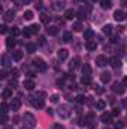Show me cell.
Returning a JSON list of instances; mask_svg holds the SVG:
<instances>
[{
	"mask_svg": "<svg viewBox=\"0 0 127 129\" xmlns=\"http://www.w3.org/2000/svg\"><path fill=\"white\" fill-rule=\"evenodd\" d=\"M23 119H24V125H27L29 128H34L36 126V117L32 113H24Z\"/></svg>",
	"mask_w": 127,
	"mask_h": 129,
	"instance_id": "1",
	"label": "cell"
},
{
	"mask_svg": "<svg viewBox=\"0 0 127 129\" xmlns=\"http://www.w3.org/2000/svg\"><path fill=\"white\" fill-rule=\"evenodd\" d=\"M70 113H72V110H70L69 105H60L58 107V116L61 119H69L70 117Z\"/></svg>",
	"mask_w": 127,
	"mask_h": 129,
	"instance_id": "2",
	"label": "cell"
},
{
	"mask_svg": "<svg viewBox=\"0 0 127 129\" xmlns=\"http://www.w3.org/2000/svg\"><path fill=\"white\" fill-rule=\"evenodd\" d=\"M32 64L37 69V71H40V72H43V71H46V63L40 59V57H36V59H33L32 60Z\"/></svg>",
	"mask_w": 127,
	"mask_h": 129,
	"instance_id": "3",
	"label": "cell"
},
{
	"mask_svg": "<svg viewBox=\"0 0 127 129\" xmlns=\"http://www.w3.org/2000/svg\"><path fill=\"white\" fill-rule=\"evenodd\" d=\"M124 87H126V86H124L123 83H114V84H112V90H114L115 93H118V95H124V92H126Z\"/></svg>",
	"mask_w": 127,
	"mask_h": 129,
	"instance_id": "4",
	"label": "cell"
},
{
	"mask_svg": "<svg viewBox=\"0 0 127 129\" xmlns=\"http://www.w3.org/2000/svg\"><path fill=\"white\" fill-rule=\"evenodd\" d=\"M66 8V0H52V9L54 11H61Z\"/></svg>",
	"mask_w": 127,
	"mask_h": 129,
	"instance_id": "5",
	"label": "cell"
},
{
	"mask_svg": "<svg viewBox=\"0 0 127 129\" xmlns=\"http://www.w3.org/2000/svg\"><path fill=\"white\" fill-rule=\"evenodd\" d=\"M30 104H32V107L37 108V110L43 107V101H39V99H36L33 95H30Z\"/></svg>",
	"mask_w": 127,
	"mask_h": 129,
	"instance_id": "6",
	"label": "cell"
},
{
	"mask_svg": "<svg viewBox=\"0 0 127 129\" xmlns=\"http://www.w3.org/2000/svg\"><path fill=\"white\" fill-rule=\"evenodd\" d=\"M15 18V11H12V9H9V11H6L5 12V15H3V20L6 21V23H9V21H12Z\"/></svg>",
	"mask_w": 127,
	"mask_h": 129,
	"instance_id": "7",
	"label": "cell"
},
{
	"mask_svg": "<svg viewBox=\"0 0 127 129\" xmlns=\"http://www.w3.org/2000/svg\"><path fill=\"white\" fill-rule=\"evenodd\" d=\"M20 107H21V101H20V99H12L11 104H9V108H11L12 111H18Z\"/></svg>",
	"mask_w": 127,
	"mask_h": 129,
	"instance_id": "8",
	"label": "cell"
},
{
	"mask_svg": "<svg viewBox=\"0 0 127 129\" xmlns=\"http://www.w3.org/2000/svg\"><path fill=\"white\" fill-rule=\"evenodd\" d=\"M96 64H97L99 68H103V66L108 64V59H106L105 56H99V57H96Z\"/></svg>",
	"mask_w": 127,
	"mask_h": 129,
	"instance_id": "9",
	"label": "cell"
},
{
	"mask_svg": "<svg viewBox=\"0 0 127 129\" xmlns=\"http://www.w3.org/2000/svg\"><path fill=\"white\" fill-rule=\"evenodd\" d=\"M124 18H126V14H124L123 11L117 9V11L114 12V20H115V21H123Z\"/></svg>",
	"mask_w": 127,
	"mask_h": 129,
	"instance_id": "10",
	"label": "cell"
},
{
	"mask_svg": "<svg viewBox=\"0 0 127 129\" xmlns=\"http://www.w3.org/2000/svg\"><path fill=\"white\" fill-rule=\"evenodd\" d=\"M57 56H58V60H66V59L69 57V51H67L66 48H61V50H58Z\"/></svg>",
	"mask_w": 127,
	"mask_h": 129,
	"instance_id": "11",
	"label": "cell"
},
{
	"mask_svg": "<svg viewBox=\"0 0 127 129\" xmlns=\"http://www.w3.org/2000/svg\"><path fill=\"white\" fill-rule=\"evenodd\" d=\"M109 64H111L112 68H115V69H118V68H121V60H120L118 57H112V59L109 60Z\"/></svg>",
	"mask_w": 127,
	"mask_h": 129,
	"instance_id": "12",
	"label": "cell"
},
{
	"mask_svg": "<svg viewBox=\"0 0 127 129\" xmlns=\"http://www.w3.org/2000/svg\"><path fill=\"white\" fill-rule=\"evenodd\" d=\"M82 77H90L91 78V66L90 64H84L82 66Z\"/></svg>",
	"mask_w": 127,
	"mask_h": 129,
	"instance_id": "13",
	"label": "cell"
},
{
	"mask_svg": "<svg viewBox=\"0 0 127 129\" xmlns=\"http://www.w3.org/2000/svg\"><path fill=\"white\" fill-rule=\"evenodd\" d=\"M100 119H102V122H103V123H106V125H108V123H111V120H112V113H103Z\"/></svg>",
	"mask_w": 127,
	"mask_h": 129,
	"instance_id": "14",
	"label": "cell"
},
{
	"mask_svg": "<svg viewBox=\"0 0 127 129\" xmlns=\"http://www.w3.org/2000/svg\"><path fill=\"white\" fill-rule=\"evenodd\" d=\"M85 47H87V50H88V51H94L96 48H97V42L90 39V41H87V42H85Z\"/></svg>",
	"mask_w": 127,
	"mask_h": 129,
	"instance_id": "15",
	"label": "cell"
},
{
	"mask_svg": "<svg viewBox=\"0 0 127 129\" xmlns=\"http://www.w3.org/2000/svg\"><path fill=\"white\" fill-rule=\"evenodd\" d=\"M46 33H48L49 36H55V35L58 33V27H57V26H48Z\"/></svg>",
	"mask_w": 127,
	"mask_h": 129,
	"instance_id": "16",
	"label": "cell"
},
{
	"mask_svg": "<svg viewBox=\"0 0 127 129\" xmlns=\"http://www.w3.org/2000/svg\"><path fill=\"white\" fill-rule=\"evenodd\" d=\"M34 87H36V84H34L33 80H26V81H24V89H27V90H33Z\"/></svg>",
	"mask_w": 127,
	"mask_h": 129,
	"instance_id": "17",
	"label": "cell"
},
{
	"mask_svg": "<svg viewBox=\"0 0 127 129\" xmlns=\"http://www.w3.org/2000/svg\"><path fill=\"white\" fill-rule=\"evenodd\" d=\"M2 98H3V99L12 98V89H11V87H6V89H3V92H2Z\"/></svg>",
	"mask_w": 127,
	"mask_h": 129,
	"instance_id": "18",
	"label": "cell"
},
{
	"mask_svg": "<svg viewBox=\"0 0 127 129\" xmlns=\"http://www.w3.org/2000/svg\"><path fill=\"white\" fill-rule=\"evenodd\" d=\"M32 95L36 98V99H39V101H45V98H46V93L42 92V90H37L36 93H32Z\"/></svg>",
	"mask_w": 127,
	"mask_h": 129,
	"instance_id": "19",
	"label": "cell"
},
{
	"mask_svg": "<svg viewBox=\"0 0 127 129\" xmlns=\"http://www.w3.org/2000/svg\"><path fill=\"white\" fill-rule=\"evenodd\" d=\"M72 29H73L75 32H82V29H84V24H82L81 21H75V23H73V26H72Z\"/></svg>",
	"mask_w": 127,
	"mask_h": 129,
	"instance_id": "20",
	"label": "cell"
},
{
	"mask_svg": "<svg viewBox=\"0 0 127 129\" xmlns=\"http://www.w3.org/2000/svg\"><path fill=\"white\" fill-rule=\"evenodd\" d=\"M49 21H51V17H49V15H46V14H42V15H40V23H42V24L48 26Z\"/></svg>",
	"mask_w": 127,
	"mask_h": 129,
	"instance_id": "21",
	"label": "cell"
},
{
	"mask_svg": "<svg viewBox=\"0 0 127 129\" xmlns=\"http://www.w3.org/2000/svg\"><path fill=\"white\" fill-rule=\"evenodd\" d=\"M100 80H102V83H109V80H111V74H109V72H103V74L100 75Z\"/></svg>",
	"mask_w": 127,
	"mask_h": 129,
	"instance_id": "22",
	"label": "cell"
},
{
	"mask_svg": "<svg viewBox=\"0 0 127 129\" xmlns=\"http://www.w3.org/2000/svg\"><path fill=\"white\" fill-rule=\"evenodd\" d=\"M93 36H94V32H93V30H90V29H87V30L84 32V39H85V41H90Z\"/></svg>",
	"mask_w": 127,
	"mask_h": 129,
	"instance_id": "23",
	"label": "cell"
},
{
	"mask_svg": "<svg viewBox=\"0 0 127 129\" xmlns=\"http://www.w3.org/2000/svg\"><path fill=\"white\" fill-rule=\"evenodd\" d=\"M75 17V11H72V9H67L66 12H64V18L66 20H72Z\"/></svg>",
	"mask_w": 127,
	"mask_h": 129,
	"instance_id": "24",
	"label": "cell"
},
{
	"mask_svg": "<svg viewBox=\"0 0 127 129\" xmlns=\"http://www.w3.org/2000/svg\"><path fill=\"white\" fill-rule=\"evenodd\" d=\"M72 39H73L72 32H64V35H63V41L64 42H72Z\"/></svg>",
	"mask_w": 127,
	"mask_h": 129,
	"instance_id": "25",
	"label": "cell"
},
{
	"mask_svg": "<svg viewBox=\"0 0 127 129\" xmlns=\"http://www.w3.org/2000/svg\"><path fill=\"white\" fill-rule=\"evenodd\" d=\"M6 47H8L9 50L14 48V47H15V39H14V38H8V39H6Z\"/></svg>",
	"mask_w": 127,
	"mask_h": 129,
	"instance_id": "26",
	"label": "cell"
},
{
	"mask_svg": "<svg viewBox=\"0 0 127 129\" xmlns=\"http://www.w3.org/2000/svg\"><path fill=\"white\" fill-rule=\"evenodd\" d=\"M100 6H102V9H109L112 5H111V0H102L100 2Z\"/></svg>",
	"mask_w": 127,
	"mask_h": 129,
	"instance_id": "27",
	"label": "cell"
},
{
	"mask_svg": "<svg viewBox=\"0 0 127 129\" xmlns=\"http://www.w3.org/2000/svg\"><path fill=\"white\" fill-rule=\"evenodd\" d=\"M21 59H23V51H15L14 53V60L15 62H20Z\"/></svg>",
	"mask_w": 127,
	"mask_h": 129,
	"instance_id": "28",
	"label": "cell"
},
{
	"mask_svg": "<svg viewBox=\"0 0 127 129\" xmlns=\"http://www.w3.org/2000/svg\"><path fill=\"white\" fill-rule=\"evenodd\" d=\"M39 30H40L39 24H32V26H30V32H32V35H36Z\"/></svg>",
	"mask_w": 127,
	"mask_h": 129,
	"instance_id": "29",
	"label": "cell"
},
{
	"mask_svg": "<svg viewBox=\"0 0 127 129\" xmlns=\"http://www.w3.org/2000/svg\"><path fill=\"white\" fill-rule=\"evenodd\" d=\"M8 86H9L11 89H12V87H14V89H17V87H18V81H17L15 78H12V80H9V83H8Z\"/></svg>",
	"mask_w": 127,
	"mask_h": 129,
	"instance_id": "30",
	"label": "cell"
},
{
	"mask_svg": "<svg viewBox=\"0 0 127 129\" xmlns=\"http://www.w3.org/2000/svg\"><path fill=\"white\" fill-rule=\"evenodd\" d=\"M105 107H106V102H105V101H99V102L96 104V108H97V110H100V111H102V110H105Z\"/></svg>",
	"mask_w": 127,
	"mask_h": 129,
	"instance_id": "31",
	"label": "cell"
},
{
	"mask_svg": "<svg viewBox=\"0 0 127 129\" xmlns=\"http://www.w3.org/2000/svg\"><path fill=\"white\" fill-rule=\"evenodd\" d=\"M112 26L111 24H106V26H103V33H106V35H111L112 33Z\"/></svg>",
	"mask_w": 127,
	"mask_h": 129,
	"instance_id": "32",
	"label": "cell"
},
{
	"mask_svg": "<svg viewBox=\"0 0 127 129\" xmlns=\"http://www.w3.org/2000/svg\"><path fill=\"white\" fill-rule=\"evenodd\" d=\"M78 64H79V59H78V57H75V59L70 62L69 66H70V69H75V68H78Z\"/></svg>",
	"mask_w": 127,
	"mask_h": 129,
	"instance_id": "33",
	"label": "cell"
},
{
	"mask_svg": "<svg viewBox=\"0 0 127 129\" xmlns=\"http://www.w3.org/2000/svg\"><path fill=\"white\" fill-rule=\"evenodd\" d=\"M2 62H3V68H8V66H11V60H9V57H8V56H3Z\"/></svg>",
	"mask_w": 127,
	"mask_h": 129,
	"instance_id": "34",
	"label": "cell"
},
{
	"mask_svg": "<svg viewBox=\"0 0 127 129\" xmlns=\"http://www.w3.org/2000/svg\"><path fill=\"white\" fill-rule=\"evenodd\" d=\"M32 18H33V12H32V11H26V12H24V20L30 21Z\"/></svg>",
	"mask_w": 127,
	"mask_h": 129,
	"instance_id": "35",
	"label": "cell"
},
{
	"mask_svg": "<svg viewBox=\"0 0 127 129\" xmlns=\"http://www.w3.org/2000/svg\"><path fill=\"white\" fill-rule=\"evenodd\" d=\"M36 51V44H27V53H34Z\"/></svg>",
	"mask_w": 127,
	"mask_h": 129,
	"instance_id": "36",
	"label": "cell"
},
{
	"mask_svg": "<svg viewBox=\"0 0 127 129\" xmlns=\"http://www.w3.org/2000/svg\"><path fill=\"white\" fill-rule=\"evenodd\" d=\"M18 75H20V72H18V69H15V68H14V69L11 71V77L17 80V78H18Z\"/></svg>",
	"mask_w": 127,
	"mask_h": 129,
	"instance_id": "37",
	"label": "cell"
},
{
	"mask_svg": "<svg viewBox=\"0 0 127 129\" xmlns=\"http://www.w3.org/2000/svg\"><path fill=\"white\" fill-rule=\"evenodd\" d=\"M23 35H24L26 38H30V36H32V32H30V27H24V30H23Z\"/></svg>",
	"mask_w": 127,
	"mask_h": 129,
	"instance_id": "38",
	"label": "cell"
},
{
	"mask_svg": "<svg viewBox=\"0 0 127 129\" xmlns=\"http://www.w3.org/2000/svg\"><path fill=\"white\" fill-rule=\"evenodd\" d=\"M76 102H78V104H81V105H82V104H85V96H84V95L76 96Z\"/></svg>",
	"mask_w": 127,
	"mask_h": 129,
	"instance_id": "39",
	"label": "cell"
},
{
	"mask_svg": "<svg viewBox=\"0 0 127 129\" xmlns=\"http://www.w3.org/2000/svg\"><path fill=\"white\" fill-rule=\"evenodd\" d=\"M11 33H12V36H18V35H21V30H20L18 27H12Z\"/></svg>",
	"mask_w": 127,
	"mask_h": 129,
	"instance_id": "40",
	"label": "cell"
},
{
	"mask_svg": "<svg viewBox=\"0 0 127 129\" xmlns=\"http://www.w3.org/2000/svg\"><path fill=\"white\" fill-rule=\"evenodd\" d=\"M81 83L87 86V84H90V83H91V78H90V77H82V80H81Z\"/></svg>",
	"mask_w": 127,
	"mask_h": 129,
	"instance_id": "41",
	"label": "cell"
},
{
	"mask_svg": "<svg viewBox=\"0 0 127 129\" xmlns=\"http://www.w3.org/2000/svg\"><path fill=\"white\" fill-rule=\"evenodd\" d=\"M0 108H2V114H6V113H8V105H6L5 102H2Z\"/></svg>",
	"mask_w": 127,
	"mask_h": 129,
	"instance_id": "42",
	"label": "cell"
},
{
	"mask_svg": "<svg viewBox=\"0 0 127 129\" xmlns=\"http://www.w3.org/2000/svg\"><path fill=\"white\" fill-rule=\"evenodd\" d=\"M37 45H40V47L45 45V38H43V36H40V38L37 39Z\"/></svg>",
	"mask_w": 127,
	"mask_h": 129,
	"instance_id": "43",
	"label": "cell"
},
{
	"mask_svg": "<svg viewBox=\"0 0 127 129\" xmlns=\"http://www.w3.org/2000/svg\"><path fill=\"white\" fill-rule=\"evenodd\" d=\"M6 122H8V116H6V114H2V119H0V123H2V125H5Z\"/></svg>",
	"mask_w": 127,
	"mask_h": 129,
	"instance_id": "44",
	"label": "cell"
},
{
	"mask_svg": "<svg viewBox=\"0 0 127 129\" xmlns=\"http://www.w3.org/2000/svg\"><path fill=\"white\" fill-rule=\"evenodd\" d=\"M6 32H8V27H6L5 24H2V26H0V33H2V35H5Z\"/></svg>",
	"mask_w": 127,
	"mask_h": 129,
	"instance_id": "45",
	"label": "cell"
},
{
	"mask_svg": "<svg viewBox=\"0 0 127 129\" xmlns=\"http://www.w3.org/2000/svg\"><path fill=\"white\" fill-rule=\"evenodd\" d=\"M58 99H60L58 95H52V96H51V102H54V104H55V102H58Z\"/></svg>",
	"mask_w": 127,
	"mask_h": 129,
	"instance_id": "46",
	"label": "cell"
},
{
	"mask_svg": "<svg viewBox=\"0 0 127 129\" xmlns=\"http://www.w3.org/2000/svg\"><path fill=\"white\" fill-rule=\"evenodd\" d=\"M0 80H6V71L5 69H2V72H0Z\"/></svg>",
	"mask_w": 127,
	"mask_h": 129,
	"instance_id": "47",
	"label": "cell"
},
{
	"mask_svg": "<svg viewBox=\"0 0 127 129\" xmlns=\"http://www.w3.org/2000/svg\"><path fill=\"white\" fill-rule=\"evenodd\" d=\"M114 129H123V122H117L115 126H114Z\"/></svg>",
	"mask_w": 127,
	"mask_h": 129,
	"instance_id": "48",
	"label": "cell"
},
{
	"mask_svg": "<svg viewBox=\"0 0 127 129\" xmlns=\"http://www.w3.org/2000/svg\"><path fill=\"white\" fill-rule=\"evenodd\" d=\"M94 90L99 93V95H102V93H103V89H102V87H99V86H94Z\"/></svg>",
	"mask_w": 127,
	"mask_h": 129,
	"instance_id": "49",
	"label": "cell"
},
{
	"mask_svg": "<svg viewBox=\"0 0 127 129\" xmlns=\"http://www.w3.org/2000/svg\"><path fill=\"white\" fill-rule=\"evenodd\" d=\"M52 129H64L63 125H60V123H55L54 126H52Z\"/></svg>",
	"mask_w": 127,
	"mask_h": 129,
	"instance_id": "50",
	"label": "cell"
},
{
	"mask_svg": "<svg viewBox=\"0 0 127 129\" xmlns=\"http://www.w3.org/2000/svg\"><path fill=\"white\" fill-rule=\"evenodd\" d=\"M46 113H48V116H54V110H52V108H48Z\"/></svg>",
	"mask_w": 127,
	"mask_h": 129,
	"instance_id": "51",
	"label": "cell"
},
{
	"mask_svg": "<svg viewBox=\"0 0 127 129\" xmlns=\"http://www.w3.org/2000/svg\"><path fill=\"white\" fill-rule=\"evenodd\" d=\"M118 114H120V110H118V108H115V110L112 111V116H118Z\"/></svg>",
	"mask_w": 127,
	"mask_h": 129,
	"instance_id": "52",
	"label": "cell"
},
{
	"mask_svg": "<svg viewBox=\"0 0 127 129\" xmlns=\"http://www.w3.org/2000/svg\"><path fill=\"white\" fill-rule=\"evenodd\" d=\"M123 84H124V86L127 87V75L124 77V78H123Z\"/></svg>",
	"mask_w": 127,
	"mask_h": 129,
	"instance_id": "53",
	"label": "cell"
},
{
	"mask_svg": "<svg viewBox=\"0 0 127 129\" xmlns=\"http://www.w3.org/2000/svg\"><path fill=\"white\" fill-rule=\"evenodd\" d=\"M30 2H32V0H23V3H24V5H29Z\"/></svg>",
	"mask_w": 127,
	"mask_h": 129,
	"instance_id": "54",
	"label": "cell"
},
{
	"mask_svg": "<svg viewBox=\"0 0 127 129\" xmlns=\"http://www.w3.org/2000/svg\"><path fill=\"white\" fill-rule=\"evenodd\" d=\"M3 129H14V128H12V126H5V125H3Z\"/></svg>",
	"mask_w": 127,
	"mask_h": 129,
	"instance_id": "55",
	"label": "cell"
},
{
	"mask_svg": "<svg viewBox=\"0 0 127 129\" xmlns=\"http://www.w3.org/2000/svg\"><path fill=\"white\" fill-rule=\"evenodd\" d=\"M79 2H85V0H79Z\"/></svg>",
	"mask_w": 127,
	"mask_h": 129,
	"instance_id": "56",
	"label": "cell"
},
{
	"mask_svg": "<svg viewBox=\"0 0 127 129\" xmlns=\"http://www.w3.org/2000/svg\"><path fill=\"white\" fill-rule=\"evenodd\" d=\"M126 18H127V15H126Z\"/></svg>",
	"mask_w": 127,
	"mask_h": 129,
	"instance_id": "57",
	"label": "cell"
},
{
	"mask_svg": "<svg viewBox=\"0 0 127 129\" xmlns=\"http://www.w3.org/2000/svg\"><path fill=\"white\" fill-rule=\"evenodd\" d=\"M94 2H96V0H94Z\"/></svg>",
	"mask_w": 127,
	"mask_h": 129,
	"instance_id": "58",
	"label": "cell"
}]
</instances>
